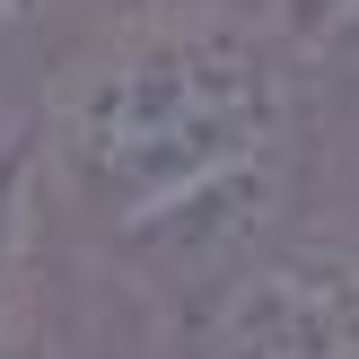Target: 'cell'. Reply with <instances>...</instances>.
Wrapping results in <instances>:
<instances>
[{"label": "cell", "instance_id": "cell-1", "mask_svg": "<svg viewBox=\"0 0 359 359\" xmlns=\"http://www.w3.org/2000/svg\"><path fill=\"white\" fill-rule=\"evenodd\" d=\"M298 62L272 18L193 9L70 53L44 114V167L88 219L123 228L193 184L298 149Z\"/></svg>", "mask_w": 359, "mask_h": 359}, {"label": "cell", "instance_id": "cell-2", "mask_svg": "<svg viewBox=\"0 0 359 359\" xmlns=\"http://www.w3.org/2000/svg\"><path fill=\"white\" fill-rule=\"evenodd\" d=\"M290 193H298V149H280V158H255V167L219 175V184H193V193H175V202L140 210V219L105 228V237H114V263L167 316L202 325L210 298H219L272 237H290V228H280L290 219Z\"/></svg>", "mask_w": 359, "mask_h": 359}, {"label": "cell", "instance_id": "cell-3", "mask_svg": "<svg viewBox=\"0 0 359 359\" xmlns=\"http://www.w3.org/2000/svg\"><path fill=\"white\" fill-rule=\"evenodd\" d=\"M44 202H53L44 132H35V114H9V123H0V359H18V342L35 333V245H44Z\"/></svg>", "mask_w": 359, "mask_h": 359}, {"label": "cell", "instance_id": "cell-4", "mask_svg": "<svg viewBox=\"0 0 359 359\" xmlns=\"http://www.w3.org/2000/svg\"><path fill=\"white\" fill-rule=\"evenodd\" d=\"M342 18H359V0H272V27L290 35V53H316Z\"/></svg>", "mask_w": 359, "mask_h": 359}, {"label": "cell", "instance_id": "cell-5", "mask_svg": "<svg viewBox=\"0 0 359 359\" xmlns=\"http://www.w3.org/2000/svg\"><path fill=\"white\" fill-rule=\"evenodd\" d=\"M53 9V0H0V35H9V27H27V18H44Z\"/></svg>", "mask_w": 359, "mask_h": 359}, {"label": "cell", "instance_id": "cell-6", "mask_svg": "<svg viewBox=\"0 0 359 359\" xmlns=\"http://www.w3.org/2000/svg\"><path fill=\"white\" fill-rule=\"evenodd\" d=\"M316 53H359V18H342V27H333V35H325Z\"/></svg>", "mask_w": 359, "mask_h": 359}, {"label": "cell", "instance_id": "cell-7", "mask_svg": "<svg viewBox=\"0 0 359 359\" xmlns=\"http://www.w3.org/2000/svg\"><path fill=\"white\" fill-rule=\"evenodd\" d=\"M210 9H237V18H272V0H210Z\"/></svg>", "mask_w": 359, "mask_h": 359}, {"label": "cell", "instance_id": "cell-8", "mask_svg": "<svg viewBox=\"0 0 359 359\" xmlns=\"http://www.w3.org/2000/svg\"><path fill=\"white\" fill-rule=\"evenodd\" d=\"M351 193H359V167H351ZM342 237H359V219H351V228H342Z\"/></svg>", "mask_w": 359, "mask_h": 359}, {"label": "cell", "instance_id": "cell-9", "mask_svg": "<svg viewBox=\"0 0 359 359\" xmlns=\"http://www.w3.org/2000/svg\"><path fill=\"white\" fill-rule=\"evenodd\" d=\"M351 359H359V351H351Z\"/></svg>", "mask_w": 359, "mask_h": 359}]
</instances>
